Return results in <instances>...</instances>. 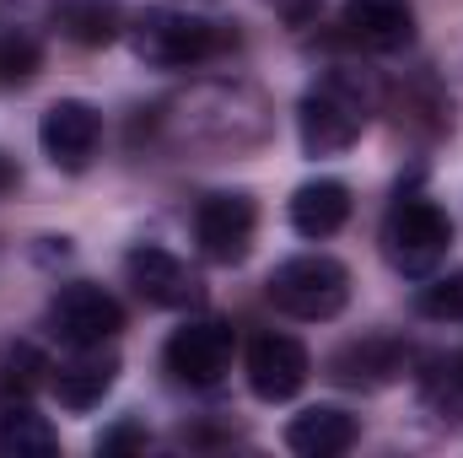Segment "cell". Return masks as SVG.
Returning <instances> with one entry per match:
<instances>
[{"instance_id": "obj_16", "label": "cell", "mask_w": 463, "mask_h": 458, "mask_svg": "<svg viewBox=\"0 0 463 458\" xmlns=\"http://www.w3.org/2000/svg\"><path fill=\"white\" fill-rule=\"evenodd\" d=\"M0 453L49 458V453H60V432L27 399H11V405H0Z\"/></svg>"}, {"instance_id": "obj_4", "label": "cell", "mask_w": 463, "mask_h": 458, "mask_svg": "<svg viewBox=\"0 0 463 458\" xmlns=\"http://www.w3.org/2000/svg\"><path fill=\"white\" fill-rule=\"evenodd\" d=\"M264 297L286 313V319H302V324H324L335 313H345L350 302V270L329 253H297L286 264L269 270L264 281Z\"/></svg>"}, {"instance_id": "obj_15", "label": "cell", "mask_w": 463, "mask_h": 458, "mask_svg": "<svg viewBox=\"0 0 463 458\" xmlns=\"http://www.w3.org/2000/svg\"><path fill=\"white\" fill-rule=\"evenodd\" d=\"M350 222V189L340 178H307L297 195H291V227L307 243H324Z\"/></svg>"}, {"instance_id": "obj_6", "label": "cell", "mask_w": 463, "mask_h": 458, "mask_svg": "<svg viewBox=\"0 0 463 458\" xmlns=\"http://www.w3.org/2000/svg\"><path fill=\"white\" fill-rule=\"evenodd\" d=\"M124 329V302L92 281H71L49 297V335L76 345H114Z\"/></svg>"}, {"instance_id": "obj_8", "label": "cell", "mask_w": 463, "mask_h": 458, "mask_svg": "<svg viewBox=\"0 0 463 458\" xmlns=\"http://www.w3.org/2000/svg\"><path fill=\"white\" fill-rule=\"evenodd\" d=\"M253 232H259V205L242 189L205 195L200 211H194V243L211 264H242L248 248H253Z\"/></svg>"}, {"instance_id": "obj_11", "label": "cell", "mask_w": 463, "mask_h": 458, "mask_svg": "<svg viewBox=\"0 0 463 458\" xmlns=\"http://www.w3.org/2000/svg\"><path fill=\"white\" fill-rule=\"evenodd\" d=\"M340 33L361 54H399L415 43V5L410 0H345Z\"/></svg>"}, {"instance_id": "obj_24", "label": "cell", "mask_w": 463, "mask_h": 458, "mask_svg": "<svg viewBox=\"0 0 463 458\" xmlns=\"http://www.w3.org/2000/svg\"><path fill=\"white\" fill-rule=\"evenodd\" d=\"M264 5H269L280 22H291V27H307V22L318 16V5H324V0H264Z\"/></svg>"}, {"instance_id": "obj_3", "label": "cell", "mask_w": 463, "mask_h": 458, "mask_svg": "<svg viewBox=\"0 0 463 458\" xmlns=\"http://www.w3.org/2000/svg\"><path fill=\"white\" fill-rule=\"evenodd\" d=\"M448 248H453V222H448V211L437 200L399 195L388 205V216H383V253H388V264L399 275H410V281L437 275Z\"/></svg>"}, {"instance_id": "obj_22", "label": "cell", "mask_w": 463, "mask_h": 458, "mask_svg": "<svg viewBox=\"0 0 463 458\" xmlns=\"http://www.w3.org/2000/svg\"><path fill=\"white\" fill-rule=\"evenodd\" d=\"M65 0H0V22H22V27H49L60 16Z\"/></svg>"}, {"instance_id": "obj_19", "label": "cell", "mask_w": 463, "mask_h": 458, "mask_svg": "<svg viewBox=\"0 0 463 458\" xmlns=\"http://www.w3.org/2000/svg\"><path fill=\"white\" fill-rule=\"evenodd\" d=\"M43 71V27L0 22V87H27Z\"/></svg>"}, {"instance_id": "obj_17", "label": "cell", "mask_w": 463, "mask_h": 458, "mask_svg": "<svg viewBox=\"0 0 463 458\" xmlns=\"http://www.w3.org/2000/svg\"><path fill=\"white\" fill-rule=\"evenodd\" d=\"M54 27L71 43H81V49H103V43H114L118 33H124V11H118L114 0H65L60 16H54Z\"/></svg>"}, {"instance_id": "obj_5", "label": "cell", "mask_w": 463, "mask_h": 458, "mask_svg": "<svg viewBox=\"0 0 463 458\" xmlns=\"http://www.w3.org/2000/svg\"><path fill=\"white\" fill-rule=\"evenodd\" d=\"M232 350H237V335H232L227 319H189V324H178L167 335L162 361H167L173 383H184V388H216L232 372Z\"/></svg>"}, {"instance_id": "obj_14", "label": "cell", "mask_w": 463, "mask_h": 458, "mask_svg": "<svg viewBox=\"0 0 463 458\" xmlns=\"http://www.w3.org/2000/svg\"><path fill=\"white\" fill-rule=\"evenodd\" d=\"M355 437H361V426L340 405H313L286 426V448L302 458H340L355 448Z\"/></svg>"}, {"instance_id": "obj_13", "label": "cell", "mask_w": 463, "mask_h": 458, "mask_svg": "<svg viewBox=\"0 0 463 458\" xmlns=\"http://www.w3.org/2000/svg\"><path fill=\"white\" fill-rule=\"evenodd\" d=\"M118 383V356L109 345H76L54 372H49V388L65 410H92L114 394Z\"/></svg>"}, {"instance_id": "obj_21", "label": "cell", "mask_w": 463, "mask_h": 458, "mask_svg": "<svg viewBox=\"0 0 463 458\" xmlns=\"http://www.w3.org/2000/svg\"><path fill=\"white\" fill-rule=\"evenodd\" d=\"M415 313L431 319V324H463V270L426 275V286L415 297Z\"/></svg>"}, {"instance_id": "obj_7", "label": "cell", "mask_w": 463, "mask_h": 458, "mask_svg": "<svg viewBox=\"0 0 463 458\" xmlns=\"http://www.w3.org/2000/svg\"><path fill=\"white\" fill-rule=\"evenodd\" d=\"M124 281H129V291H135L146 308L184 313V308H200V302H205L200 275H194L178 253H167V248H156V243H140V248L124 253Z\"/></svg>"}, {"instance_id": "obj_18", "label": "cell", "mask_w": 463, "mask_h": 458, "mask_svg": "<svg viewBox=\"0 0 463 458\" xmlns=\"http://www.w3.org/2000/svg\"><path fill=\"white\" fill-rule=\"evenodd\" d=\"M49 356L33 340H5L0 345V405L11 399H33L43 383H49Z\"/></svg>"}, {"instance_id": "obj_9", "label": "cell", "mask_w": 463, "mask_h": 458, "mask_svg": "<svg viewBox=\"0 0 463 458\" xmlns=\"http://www.w3.org/2000/svg\"><path fill=\"white\" fill-rule=\"evenodd\" d=\"M38 146L60 173H87L103 146V114L81 98H60L38 119Z\"/></svg>"}, {"instance_id": "obj_12", "label": "cell", "mask_w": 463, "mask_h": 458, "mask_svg": "<svg viewBox=\"0 0 463 458\" xmlns=\"http://www.w3.org/2000/svg\"><path fill=\"white\" fill-rule=\"evenodd\" d=\"M404 372H410V345L393 335H366L329 356V377L340 388H361V394H377V388L399 383Z\"/></svg>"}, {"instance_id": "obj_2", "label": "cell", "mask_w": 463, "mask_h": 458, "mask_svg": "<svg viewBox=\"0 0 463 458\" xmlns=\"http://www.w3.org/2000/svg\"><path fill=\"white\" fill-rule=\"evenodd\" d=\"M124 38H129L135 60L151 65V71H194V65L216 60L232 43V33L222 22H211L200 11H184V5H146V11H135Z\"/></svg>"}, {"instance_id": "obj_1", "label": "cell", "mask_w": 463, "mask_h": 458, "mask_svg": "<svg viewBox=\"0 0 463 458\" xmlns=\"http://www.w3.org/2000/svg\"><path fill=\"white\" fill-rule=\"evenodd\" d=\"M377 109V81L350 71V65H335L324 71L302 103H297V135H302V151L307 157H340L361 140L366 119Z\"/></svg>"}, {"instance_id": "obj_23", "label": "cell", "mask_w": 463, "mask_h": 458, "mask_svg": "<svg viewBox=\"0 0 463 458\" xmlns=\"http://www.w3.org/2000/svg\"><path fill=\"white\" fill-rule=\"evenodd\" d=\"M151 437H146V426L140 421H118V426H109L103 437H98V453H135V448H146Z\"/></svg>"}, {"instance_id": "obj_20", "label": "cell", "mask_w": 463, "mask_h": 458, "mask_svg": "<svg viewBox=\"0 0 463 458\" xmlns=\"http://www.w3.org/2000/svg\"><path fill=\"white\" fill-rule=\"evenodd\" d=\"M420 399L437 421H463V350L442 356L431 372H420Z\"/></svg>"}, {"instance_id": "obj_10", "label": "cell", "mask_w": 463, "mask_h": 458, "mask_svg": "<svg viewBox=\"0 0 463 458\" xmlns=\"http://www.w3.org/2000/svg\"><path fill=\"white\" fill-rule=\"evenodd\" d=\"M307 377H313V356L297 335H275V329L253 335V345H248V388H253V399L286 405V399H297L307 388Z\"/></svg>"}]
</instances>
